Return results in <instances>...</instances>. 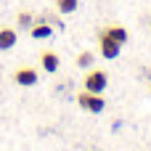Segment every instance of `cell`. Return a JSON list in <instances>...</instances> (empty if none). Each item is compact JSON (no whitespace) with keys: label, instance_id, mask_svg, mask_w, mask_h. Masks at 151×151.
I'll use <instances>...</instances> for the list:
<instances>
[{"label":"cell","instance_id":"cell-1","mask_svg":"<svg viewBox=\"0 0 151 151\" xmlns=\"http://www.w3.org/2000/svg\"><path fill=\"white\" fill-rule=\"evenodd\" d=\"M77 104H80L85 111H90V114H101V111L106 109L104 93H90V90H82V93L77 96Z\"/></svg>","mask_w":151,"mask_h":151},{"label":"cell","instance_id":"cell-2","mask_svg":"<svg viewBox=\"0 0 151 151\" xmlns=\"http://www.w3.org/2000/svg\"><path fill=\"white\" fill-rule=\"evenodd\" d=\"M106 85H109V74H106L104 69H90V72L85 74V90H90V93H104Z\"/></svg>","mask_w":151,"mask_h":151},{"label":"cell","instance_id":"cell-3","mask_svg":"<svg viewBox=\"0 0 151 151\" xmlns=\"http://www.w3.org/2000/svg\"><path fill=\"white\" fill-rule=\"evenodd\" d=\"M98 50H101L104 58H117L119 50H122V45H119L117 40H111L106 32H98Z\"/></svg>","mask_w":151,"mask_h":151},{"label":"cell","instance_id":"cell-4","mask_svg":"<svg viewBox=\"0 0 151 151\" xmlns=\"http://www.w3.org/2000/svg\"><path fill=\"white\" fill-rule=\"evenodd\" d=\"M37 80H40V74H37V69H32V66H19V69L13 72V82L21 85V88H32V85H37Z\"/></svg>","mask_w":151,"mask_h":151},{"label":"cell","instance_id":"cell-5","mask_svg":"<svg viewBox=\"0 0 151 151\" xmlns=\"http://www.w3.org/2000/svg\"><path fill=\"white\" fill-rule=\"evenodd\" d=\"M29 35H32L35 40H48V37H53V24H48V21L40 16V19H35V24L29 27Z\"/></svg>","mask_w":151,"mask_h":151},{"label":"cell","instance_id":"cell-6","mask_svg":"<svg viewBox=\"0 0 151 151\" xmlns=\"http://www.w3.org/2000/svg\"><path fill=\"white\" fill-rule=\"evenodd\" d=\"M40 66H42V72L56 74V72H58V66H61L58 53H53V50H42V53H40Z\"/></svg>","mask_w":151,"mask_h":151},{"label":"cell","instance_id":"cell-7","mask_svg":"<svg viewBox=\"0 0 151 151\" xmlns=\"http://www.w3.org/2000/svg\"><path fill=\"white\" fill-rule=\"evenodd\" d=\"M16 29L13 27H3L0 29V50H11L13 45H16Z\"/></svg>","mask_w":151,"mask_h":151},{"label":"cell","instance_id":"cell-8","mask_svg":"<svg viewBox=\"0 0 151 151\" xmlns=\"http://www.w3.org/2000/svg\"><path fill=\"white\" fill-rule=\"evenodd\" d=\"M101 32H106L111 40H117L119 45H125L127 42V29L125 27H119V24H114V27H106V29H101Z\"/></svg>","mask_w":151,"mask_h":151},{"label":"cell","instance_id":"cell-9","mask_svg":"<svg viewBox=\"0 0 151 151\" xmlns=\"http://www.w3.org/2000/svg\"><path fill=\"white\" fill-rule=\"evenodd\" d=\"M35 24V13L32 11H21V13H16V27L19 29H29Z\"/></svg>","mask_w":151,"mask_h":151},{"label":"cell","instance_id":"cell-10","mask_svg":"<svg viewBox=\"0 0 151 151\" xmlns=\"http://www.w3.org/2000/svg\"><path fill=\"white\" fill-rule=\"evenodd\" d=\"M77 5H80V0H56L58 13H74V11H77Z\"/></svg>","mask_w":151,"mask_h":151},{"label":"cell","instance_id":"cell-11","mask_svg":"<svg viewBox=\"0 0 151 151\" xmlns=\"http://www.w3.org/2000/svg\"><path fill=\"white\" fill-rule=\"evenodd\" d=\"M93 61H96V56H93L90 50H82V53L77 56V66H80V69H90Z\"/></svg>","mask_w":151,"mask_h":151}]
</instances>
